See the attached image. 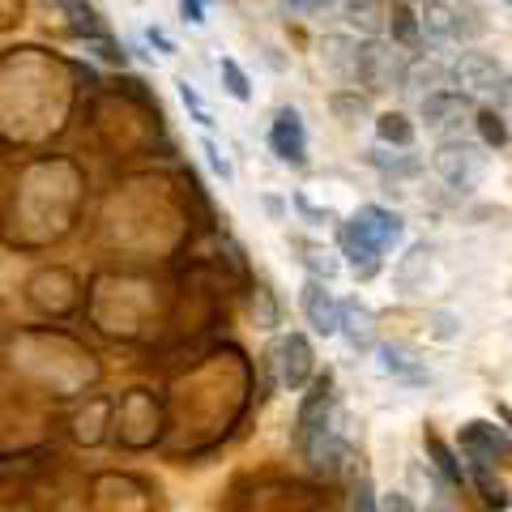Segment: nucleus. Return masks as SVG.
Here are the masks:
<instances>
[{"instance_id":"12","label":"nucleus","mask_w":512,"mask_h":512,"mask_svg":"<svg viewBox=\"0 0 512 512\" xmlns=\"http://www.w3.org/2000/svg\"><path fill=\"white\" fill-rule=\"evenodd\" d=\"M303 316L316 333H338L342 329V303L333 299V291L325 286V278H308L303 282Z\"/></svg>"},{"instance_id":"7","label":"nucleus","mask_w":512,"mask_h":512,"mask_svg":"<svg viewBox=\"0 0 512 512\" xmlns=\"http://www.w3.org/2000/svg\"><path fill=\"white\" fill-rule=\"evenodd\" d=\"M269 150H274V158L286 167L308 163V128H303V116L295 107L274 111V124H269Z\"/></svg>"},{"instance_id":"13","label":"nucleus","mask_w":512,"mask_h":512,"mask_svg":"<svg viewBox=\"0 0 512 512\" xmlns=\"http://www.w3.org/2000/svg\"><path fill=\"white\" fill-rule=\"evenodd\" d=\"M423 22V43L440 47V43H461L466 39V22H461V5H448V0H431L419 13Z\"/></svg>"},{"instance_id":"9","label":"nucleus","mask_w":512,"mask_h":512,"mask_svg":"<svg viewBox=\"0 0 512 512\" xmlns=\"http://www.w3.org/2000/svg\"><path fill=\"white\" fill-rule=\"evenodd\" d=\"M359 56H363V39L355 30H333V35L320 39V60H325V69L338 73L350 86L359 82Z\"/></svg>"},{"instance_id":"3","label":"nucleus","mask_w":512,"mask_h":512,"mask_svg":"<svg viewBox=\"0 0 512 512\" xmlns=\"http://www.w3.org/2000/svg\"><path fill=\"white\" fill-rule=\"evenodd\" d=\"M431 171H436L448 188L470 192L487 175V154H483V146H474V141L448 137V141H440V150L431 154Z\"/></svg>"},{"instance_id":"28","label":"nucleus","mask_w":512,"mask_h":512,"mask_svg":"<svg viewBox=\"0 0 512 512\" xmlns=\"http://www.w3.org/2000/svg\"><path fill=\"white\" fill-rule=\"evenodd\" d=\"M175 86H180V99H184V107L192 111V120H197L201 128H210L214 120H210V111H205V103H201V94H197V86H192V82H188V77H180V82H175Z\"/></svg>"},{"instance_id":"5","label":"nucleus","mask_w":512,"mask_h":512,"mask_svg":"<svg viewBox=\"0 0 512 512\" xmlns=\"http://www.w3.org/2000/svg\"><path fill=\"white\" fill-rule=\"evenodd\" d=\"M406 47L402 43H384V39H363V56H359V82L372 94H384L393 86H402V73H406Z\"/></svg>"},{"instance_id":"24","label":"nucleus","mask_w":512,"mask_h":512,"mask_svg":"<svg viewBox=\"0 0 512 512\" xmlns=\"http://www.w3.org/2000/svg\"><path fill=\"white\" fill-rule=\"evenodd\" d=\"M372 167H380L384 175H414V171H419V158L406 154V150H397V154L372 150Z\"/></svg>"},{"instance_id":"16","label":"nucleus","mask_w":512,"mask_h":512,"mask_svg":"<svg viewBox=\"0 0 512 512\" xmlns=\"http://www.w3.org/2000/svg\"><path fill=\"white\" fill-rule=\"evenodd\" d=\"M342 333L355 350H372L376 346V316L363 303H342Z\"/></svg>"},{"instance_id":"26","label":"nucleus","mask_w":512,"mask_h":512,"mask_svg":"<svg viewBox=\"0 0 512 512\" xmlns=\"http://www.w3.org/2000/svg\"><path fill=\"white\" fill-rule=\"evenodd\" d=\"M380 367H384L389 376H397V380H423V372L410 363L406 350H393V346H384V350H380Z\"/></svg>"},{"instance_id":"34","label":"nucleus","mask_w":512,"mask_h":512,"mask_svg":"<svg viewBox=\"0 0 512 512\" xmlns=\"http://www.w3.org/2000/svg\"><path fill=\"white\" fill-rule=\"evenodd\" d=\"M380 512H414V504L406 500V495H384V504Z\"/></svg>"},{"instance_id":"25","label":"nucleus","mask_w":512,"mask_h":512,"mask_svg":"<svg viewBox=\"0 0 512 512\" xmlns=\"http://www.w3.org/2000/svg\"><path fill=\"white\" fill-rule=\"evenodd\" d=\"M282 13H291V18H329L333 9H342V0H278Z\"/></svg>"},{"instance_id":"20","label":"nucleus","mask_w":512,"mask_h":512,"mask_svg":"<svg viewBox=\"0 0 512 512\" xmlns=\"http://www.w3.org/2000/svg\"><path fill=\"white\" fill-rule=\"evenodd\" d=\"M218 73H222V86H227V94H231L235 103H252V82H248V73L239 69L235 56H222L218 60Z\"/></svg>"},{"instance_id":"21","label":"nucleus","mask_w":512,"mask_h":512,"mask_svg":"<svg viewBox=\"0 0 512 512\" xmlns=\"http://www.w3.org/2000/svg\"><path fill=\"white\" fill-rule=\"evenodd\" d=\"M470 478H474V487H478V495H483L487 508H508V491H504V483H495V478H491V466L474 461Z\"/></svg>"},{"instance_id":"8","label":"nucleus","mask_w":512,"mask_h":512,"mask_svg":"<svg viewBox=\"0 0 512 512\" xmlns=\"http://www.w3.org/2000/svg\"><path fill=\"white\" fill-rule=\"evenodd\" d=\"M303 453H308V461H312V470L316 474H325V478H338L342 470H346V461H350V444L333 431V419L320 427V431H312L308 440H303Z\"/></svg>"},{"instance_id":"27","label":"nucleus","mask_w":512,"mask_h":512,"mask_svg":"<svg viewBox=\"0 0 512 512\" xmlns=\"http://www.w3.org/2000/svg\"><path fill=\"white\" fill-rule=\"evenodd\" d=\"M86 52H94V56L107 60V64H120V69H124V60H128L124 56V43H116L107 30H94V35H86Z\"/></svg>"},{"instance_id":"19","label":"nucleus","mask_w":512,"mask_h":512,"mask_svg":"<svg viewBox=\"0 0 512 512\" xmlns=\"http://www.w3.org/2000/svg\"><path fill=\"white\" fill-rule=\"evenodd\" d=\"M423 444H427V457H431V466H436V470L448 478V483H453V487H461V483H466V474H461L457 457H453V448H448V444L436 436V431H427V436H423Z\"/></svg>"},{"instance_id":"29","label":"nucleus","mask_w":512,"mask_h":512,"mask_svg":"<svg viewBox=\"0 0 512 512\" xmlns=\"http://www.w3.org/2000/svg\"><path fill=\"white\" fill-rule=\"evenodd\" d=\"M303 252H308V256H303V261H308L312 265V278H333V274H338V256H333V252H325V248H303Z\"/></svg>"},{"instance_id":"22","label":"nucleus","mask_w":512,"mask_h":512,"mask_svg":"<svg viewBox=\"0 0 512 512\" xmlns=\"http://www.w3.org/2000/svg\"><path fill=\"white\" fill-rule=\"evenodd\" d=\"M329 107H333V116H338V120L355 124V120H363V116H367V94H359V86L338 90V94L329 99Z\"/></svg>"},{"instance_id":"2","label":"nucleus","mask_w":512,"mask_h":512,"mask_svg":"<svg viewBox=\"0 0 512 512\" xmlns=\"http://www.w3.org/2000/svg\"><path fill=\"white\" fill-rule=\"evenodd\" d=\"M448 82H453L461 94H470V99H495L504 103L512 94V82L504 73V64L487 56V52H457L448 60Z\"/></svg>"},{"instance_id":"18","label":"nucleus","mask_w":512,"mask_h":512,"mask_svg":"<svg viewBox=\"0 0 512 512\" xmlns=\"http://www.w3.org/2000/svg\"><path fill=\"white\" fill-rule=\"evenodd\" d=\"M376 137L384 141V146L410 150L414 146V124H410V116H402V111H384V116H376Z\"/></svg>"},{"instance_id":"31","label":"nucleus","mask_w":512,"mask_h":512,"mask_svg":"<svg viewBox=\"0 0 512 512\" xmlns=\"http://www.w3.org/2000/svg\"><path fill=\"white\" fill-rule=\"evenodd\" d=\"M355 512H380L376 491H372V483H367V478H359V483H355Z\"/></svg>"},{"instance_id":"6","label":"nucleus","mask_w":512,"mask_h":512,"mask_svg":"<svg viewBox=\"0 0 512 512\" xmlns=\"http://www.w3.org/2000/svg\"><path fill=\"white\" fill-rule=\"evenodd\" d=\"M419 116L431 133L448 141V137H461V128L478 120V107L470 94H461V90H436L419 103Z\"/></svg>"},{"instance_id":"4","label":"nucleus","mask_w":512,"mask_h":512,"mask_svg":"<svg viewBox=\"0 0 512 512\" xmlns=\"http://www.w3.org/2000/svg\"><path fill=\"white\" fill-rule=\"evenodd\" d=\"M265 367L274 376L278 389H303L312 380V367H316V355H312V342L303 333H282L274 338V346L265 350Z\"/></svg>"},{"instance_id":"32","label":"nucleus","mask_w":512,"mask_h":512,"mask_svg":"<svg viewBox=\"0 0 512 512\" xmlns=\"http://www.w3.org/2000/svg\"><path fill=\"white\" fill-rule=\"evenodd\" d=\"M205 5H210V0H180V18L188 26H205V22H210V18H205Z\"/></svg>"},{"instance_id":"30","label":"nucleus","mask_w":512,"mask_h":512,"mask_svg":"<svg viewBox=\"0 0 512 512\" xmlns=\"http://www.w3.org/2000/svg\"><path fill=\"white\" fill-rule=\"evenodd\" d=\"M201 154H205V163H210V167L222 175V180H231V163H227V158H222V150L214 146L210 137H201Z\"/></svg>"},{"instance_id":"33","label":"nucleus","mask_w":512,"mask_h":512,"mask_svg":"<svg viewBox=\"0 0 512 512\" xmlns=\"http://www.w3.org/2000/svg\"><path fill=\"white\" fill-rule=\"evenodd\" d=\"M146 43L154 47L158 56H175V43H171V35H167L163 26H146Z\"/></svg>"},{"instance_id":"14","label":"nucleus","mask_w":512,"mask_h":512,"mask_svg":"<svg viewBox=\"0 0 512 512\" xmlns=\"http://www.w3.org/2000/svg\"><path fill=\"white\" fill-rule=\"evenodd\" d=\"M329 419H333V376L325 372L312 380V389L303 393V402H299V419H295L299 440H308L312 431H320Z\"/></svg>"},{"instance_id":"10","label":"nucleus","mask_w":512,"mask_h":512,"mask_svg":"<svg viewBox=\"0 0 512 512\" xmlns=\"http://www.w3.org/2000/svg\"><path fill=\"white\" fill-rule=\"evenodd\" d=\"M444 82H448V64L436 52H427V56H410L406 73H402V86L397 90H402V99L423 103L427 94H436Z\"/></svg>"},{"instance_id":"1","label":"nucleus","mask_w":512,"mask_h":512,"mask_svg":"<svg viewBox=\"0 0 512 512\" xmlns=\"http://www.w3.org/2000/svg\"><path fill=\"white\" fill-rule=\"evenodd\" d=\"M397 239H402V218L384 205H363L355 218L342 222V252L355 278H376L384 248H393Z\"/></svg>"},{"instance_id":"15","label":"nucleus","mask_w":512,"mask_h":512,"mask_svg":"<svg viewBox=\"0 0 512 512\" xmlns=\"http://www.w3.org/2000/svg\"><path fill=\"white\" fill-rule=\"evenodd\" d=\"M342 18L346 26L363 39H380L389 30L393 18V0H342Z\"/></svg>"},{"instance_id":"35","label":"nucleus","mask_w":512,"mask_h":512,"mask_svg":"<svg viewBox=\"0 0 512 512\" xmlns=\"http://www.w3.org/2000/svg\"><path fill=\"white\" fill-rule=\"evenodd\" d=\"M504 5H512V0H504Z\"/></svg>"},{"instance_id":"17","label":"nucleus","mask_w":512,"mask_h":512,"mask_svg":"<svg viewBox=\"0 0 512 512\" xmlns=\"http://www.w3.org/2000/svg\"><path fill=\"white\" fill-rule=\"evenodd\" d=\"M389 35H393V43H402V47H419L423 43V22L410 13V0H393Z\"/></svg>"},{"instance_id":"23","label":"nucleus","mask_w":512,"mask_h":512,"mask_svg":"<svg viewBox=\"0 0 512 512\" xmlns=\"http://www.w3.org/2000/svg\"><path fill=\"white\" fill-rule=\"evenodd\" d=\"M474 128H478V137H483V146H495V150L508 146V124H504L500 111H478Z\"/></svg>"},{"instance_id":"11","label":"nucleus","mask_w":512,"mask_h":512,"mask_svg":"<svg viewBox=\"0 0 512 512\" xmlns=\"http://www.w3.org/2000/svg\"><path fill=\"white\" fill-rule=\"evenodd\" d=\"M461 453H466L470 461H483V466H495L500 457H512V440L500 427L474 419V423L461 427Z\"/></svg>"}]
</instances>
